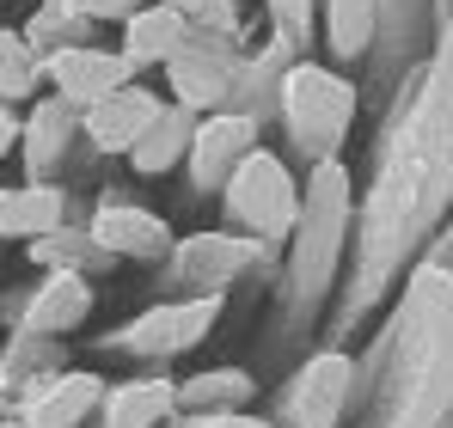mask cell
<instances>
[{
    "label": "cell",
    "mask_w": 453,
    "mask_h": 428,
    "mask_svg": "<svg viewBox=\"0 0 453 428\" xmlns=\"http://www.w3.org/2000/svg\"><path fill=\"white\" fill-rule=\"evenodd\" d=\"M349 209H356L349 165L343 159L312 165L301 220H295V239H288V282H295L301 300H312V294H325L337 282V264H343V245H349Z\"/></svg>",
    "instance_id": "cell-1"
},
{
    "label": "cell",
    "mask_w": 453,
    "mask_h": 428,
    "mask_svg": "<svg viewBox=\"0 0 453 428\" xmlns=\"http://www.w3.org/2000/svg\"><path fill=\"white\" fill-rule=\"evenodd\" d=\"M349 123H356V86L325 62H295V73L282 80V129L306 165H331L343 159L349 141Z\"/></svg>",
    "instance_id": "cell-2"
},
{
    "label": "cell",
    "mask_w": 453,
    "mask_h": 428,
    "mask_svg": "<svg viewBox=\"0 0 453 428\" xmlns=\"http://www.w3.org/2000/svg\"><path fill=\"white\" fill-rule=\"evenodd\" d=\"M301 196H306V184H295L288 159L270 153V147H257V153L233 172V184L221 190L226 220H233L239 233H251V239H270V245H276V239H295Z\"/></svg>",
    "instance_id": "cell-3"
},
{
    "label": "cell",
    "mask_w": 453,
    "mask_h": 428,
    "mask_svg": "<svg viewBox=\"0 0 453 428\" xmlns=\"http://www.w3.org/2000/svg\"><path fill=\"white\" fill-rule=\"evenodd\" d=\"M239 73H245L239 37H226V31H190V43L165 68V92H172V104H184L196 117H215V111H233Z\"/></svg>",
    "instance_id": "cell-4"
},
{
    "label": "cell",
    "mask_w": 453,
    "mask_h": 428,
    "mask_svg": "<svg viewBox=\"0 0 453 428\" xmlns=\"http://www.w3.org/2000/svg\"><path fill=\"white\" fill-rule=\"evenodd\" d=\"M257 245L264 239H251V233H190V239H178L172 257H165L172 300H209V294L226 300V287L257 264Z\"/></svg>",
    "instance_id": "cell-5"
},
{
    "label": "cell",
    "mask_w": 453,
    "mask_h": 428,
    "mask_svg": "<svg viewBox=\"0 0 453 428\" xmlns=\"http://www.w3.org/2000/svg\"><path fill=\"white\" fill-rule=\"evenodd\" d=\"M221 318V294L209 300H159L142 318H129L117 337H104V349L117 355H142V361H165V355H190Z\"/></svg>",
    "instance_id": "cell-6"
},
{
    "label": "cell",
    "mask_w": 453,
    "mask_h": 428,
    "mask_svg": "<svg viewBox=\"0 0 453 428\" xmlns=\"http://www.w3.org/2000/svg\"><path fill=\"white\" fill-rule=\"evenodd\" d=\"M135 80H142V73L129 68V56H123L117 43H80V50L43 56V86H50V98L74 104L80 117H86L98 98L123 92V86H135Z\"/></svg>",
    "instance_id": "cell-7"
},
{
    "label": "cell",
    "mask_w": 453,
    "mask_h": 428,
    "mask_svg": "<svg viewBox=\"0 0 453 428\" xmlns=\"http://www.w3.org/2000/svg\"><path fill=\"white\" fill-rule=\"evenodd\" d=\"M257 135H264V123H251L245 111H215V117H203V129H196V141H190V159H184L190 190H196V196H221L226 184H233V172L264 147Z\"/></svg>",
    "instance_id": "cell-8"
},
{
    "label": "cell",
    "mask_w": 453,
    "mask_h": 428,
    "mask_svg": "<svg viewBox=\"0 0 453 428\" xmlns=\"http://www.w3.org/2000/svg\"><path fill=\"white\" fill-rule=\"evenodd\" d=\"M349 392H356V361L343 355V349H319L295 373L276 428H337L343 410H349Z\"/></svg>",
    "instance_id": "cell-9"
},
{
    "label": "cell",
    "mask_w": 453,
    "mask_h": 428,
    "mask_svg": "<svg viewBox=\"0 0 453 428\" xmlns=\"http://www.w3.org/2000/svg\"><path fill=\"white\" fill-rule=\"evenodd\" d=\"M104 392H111V386H104L98 373L62 367V373L37 379V386L19 398V423L25 428H86V423H98Z\"/></svg>",
    "instance_id": "cell-10"
},
{
    "label": "cell",
    "mask_w": 453,
    "mask_h": 428,
    "mask_svg": "<svg viewBox=\"0 0 453 428\" xmlns=\"http://www.w3.org/2000/svg\"><path fill=\"white\" fill-rule=\"evenodd\" d=\"M165 104H172V98H159L153 86H142V80H135V86H123V92L98 98V104L80 117V123H86V141L98 147L104 159H117V153L129 159V153L142 147V135L159 123V111H165Z\"/></svg>",
    "instance_id": "cell-11"
},
{
    "label": "cell",
    "mask_w": 453,
    "mask_h": 428,
    "mask_svg": "<svg viewBox=\"0 0 453 428\" xmlns=\"http://www.w3.org/2000/svg\"><path fill=\"white\" fill-rule=\"evenodd\" d=\"M92 239L111 251V257H129V264H153V257H172V226L165 214L142 209V203H98L92 209Z\"/></svg>",
    "instance_id": "cell-12"
},
{
    "label": "cell",
    "mask_w": 453,
    "mask_h": 428,
    "mask_svg": "<svg viewBox=\"0 0 453 428\" xmlns=\"http://www.w3.org/2000/svg\"><path fill=\"white\" fill-rule=\"evenodd\" d=\"M92 318V282L74 276V270H50L43 282L31 287V300L19 306V331H31V337H68Z\"/></svg>",
    "instance_id": "cell-13"
},
{
    "label": "cell",
    "mask_w": 453,
    "mask_h": 428,
    "mask_svg": "<svg viewBox=\"0 0 453 428\" xmlns=\"http://www.w3.org/2000/svg\"><path fill=\"white\" fill-rule=\"evenodd\" d=\"M74 135H86V123H80L74 104H62V98H37L31 117H25V141H19V153H25V178H31V184H50V178L62 172V159H68Z\"/></svg>",
    "instance_id": "cell-14"
},
{
    "label": "cell",
    "mask_w": 453,
    "mask_h": 428,
    "mask_svg": "<svg viewBox=\"0 0 453 428\" xmlns=\"http://www.w3.org/2000/svg\"><path fill=\"white\" fill-rule=\"evenodd\" d=\"M178 417H184L178 410V379H159V373L117 379L98 404V428H172Z\"/></svg>",
    "instance_id": "cell-15"
},
{
    "label": "cell",
    "mask_w": 453,
    "mask_h": 428,
    "mask_svg": "<svg viewBox=\"0 0 453 428\" xmlns=\"http://www.w3.org/2000/svg\"><path fill=\"white\" fill-rule=\"evenodd\" d=\"M190 43V19L184 12H172L165 0H153V6H142L129 25H123V37H117V50L129 56V68L135 73H165L172 62H178V50Z\"/></svg>",
    "instance_id": "cell-16"
},
{
    "label": "cell",
    "mask_w": 453,
    "mask_h": 428,
    "mask_svg": "<svg viewBox=\"0 0 453 428\" xmlns=\"http://www.w3.org/2000/svg\"><path fill=\"white\" fill-rule=\"evenodd\" d=\"M68 226V196L62 184H0V239H19V245H37L50 233Z\"/></svg>",
    "instance_id": "cell-17"
},
{
    "label": "cell",
    "mask_w": 453,
    "mask_h": 428,
    "mask_svg": "<svg viewBox=\"0 0 453 428\" xmlns=\"http://www.w3.org/2000/svg\"><path fill=\"white\" fill-rule=\"evenodd\" d=\"M301 62V50L295 43H282V37H270L257 56H245V73H239V98H233V111H245L251 123H282V80L295 73Z\"/></svg>",
    "instance_id": "cell-18"
},
{
    "label": "cell",
    "mask_w": 453,
    "mask_h": 428,
    "mask_svg": "<svg viewBox=\"0 0 453 428\" xmlns=\"http://www.w3.org/2000/svg\"><path fill=\"white\" fill-rule=\"evenodd\" d=\"M251 392H257V379L245 367H209V373L178 379V410L184 417H239V410H251Z\"/></svg>",
    "instance_id": "cell-19"
},
{
    "label": "cell",
    "mask_w": 453,
    "mask_h": 428,
    "mask_svg": "<svg viewBox=\"0 0 453 428\" xmlns=\"http://www.w3.org/2000/svg\"><path fill=\"white\" fill-rule=\"evenodd\" d=\"M196 129H203V117H196V111L165 104V111H159V123L142 135V147L129 153V165H135L142 178H159V172L184 165V159H190V141H196Z\"/></svg>",
    "instance_id": "cell-20"
},
{
    "label": "cell",
    "mask_w": 453,
    "mask_h": 428,
    "mask_svg": "<svg viewBox=\"0 0 453 428\" xmlns=\"http://www.w3.org/2000/svg\"><path fill=\"white\" fill-rule=\"evenodd\" d=\"M25 37L37 56H56V50H80V43H98V19L80 6V0H43L31 19H25Z\"/></svg>",
    "instance_id": "cell-21"
},
{
    "label": "cell",
    "mask_w": 453,
    "mask_h": 428,
    "mask_svg": "<svg viewBox=\"0 0 453 428\" xmlns=\"http://www.w3.org/2000/svg\"><path fill=\"white\" fill-rule=\"evenodd\" d=\"M380 12H386V0H319L325 43H331L337 62L368 56V43H374V31H380Z\"/></svg>",
    "instance_id": "cell-22"
},
{
    "label": "cell",
    "mask_w": 453,
    "mask_h": 428,
    "mask_svg": "<svg viewBox=\"0 0 453 428\" xmlns=\"http://www.w3.org/2000/svg\"><path fill=\"white\" fill-rule=\"evenodd\" d=\"M62 373V343L56 337H31V331H12L6 349H0V392H31L37 379Z\"/></svg>",
    "instance_id": "cell-23"
},
{
    "label": "cell",
    "mask_w": 453,
    "mask_h": 428,
    "mask_svg": "<svg viewBox=\"0 0 453 428\" xmlns=\"http://www.w3.org/2000/svg\"><path fill=\"white\" fill-rule=\"evenodd\" d=\"M31 257H37L43 270H74V276H86V282H92V270H111V264H117V257L92 239V226H62V233L37 239Z\"/></svg>",
    "instance_id": "cell-24"
},
{
    "label": "cell",
    "mask_w": 453,
    "mask_h": 428,
    "mask_svg": "<svg viewBox=\"0 0 453 428\" xmlns=\"http://www.w3.org/2000/svg\"><path fill=\"white\" fill-rule=\"evenodd\" d=\"M37 86H43V56L31 50L25 31L0 25V104H25L37 98Z\"/></svg>",
    "instance_id": "cell-25"
},
{
    "label": "cell",
    "mask_w": 453,
    "mask_h": 428,
    "mask_svg": "<svg viewBox=\"0 0 453 428\" xmlns=\"http://www.w3.org/2000/svg\"><path fill=\"white\" fill-rule=\"evenodd\" d=\"M264 12H270L276 37L295 43V50H301L306 37H312V25H319V0H264Z\"/></svg>",
    "instance_id": "cell-26"
},
{
    "label": "cell",
    "mask_w": 453,
    "mask_h": 428,
    "mask_svg": "<svg viewBox=\"0 0 453 428\" xmlns=\"http://www.w3.org/2000/svg\"><path fill=\"white\" fill-rule=\"evenodd\" d=\"M172 12L190 19V31H226L239 37V0H165Z\"/></svg>",
    "instance_id": "cell-27"
},
{
    "label": "cell",
    "mask_w": 453,
    "mask_h": 428,
    "mask_svg": "<svg viewBox=\"0 0 453 428\" xmlns=\"http://www.w3.org/2000/svg\"><path fill=\"white\" fill-rule=\"evenodd\" d=\"M80 6H86L98 25H117V31H123V25H129L142 6H153V0H80Z\"/></svg>",
    "instance_id": "cell-28"
},
{
    "label": "cell",
    "mask_w": 453,
    "mask_h": 428,
    "mask_svg": "<svg viewBox=\"0 0 453 428\" xmlns=\"http://www.w3.org/2000/svg\"><path fill=\"white\" fill-rule=\"evenodd\" d=\"M172 428H276V423H264V417L239 410V417H178Z\"/></svg>",
    "instance_id": "cell-29"
},
{
    "label": "cell",
    "mask_w": 453,
    "mask_h": 428,
    "mask_svg": "<svg viewBox=\"0 0 453 428\" xmlns=\"http://www.w3.org/2000/svg\"><path fill=\"white\" fill-rule=\"evenodd\" d=\"M19 141H25V117H19L12 104H0V159H6Z\"/></svg>",
    "instance_id": "cell-30"
},
{
    "label": "cell",
    "mask_w": 453,
    "mask_h": 428,
    "mask_svg": "<svg viewBox=\"0 0 453 428\" xmlns=\"http://www.w3.org/2000/svg\"><path fill=\"white\" fill-rule=\"evenodd\" d=\"M429 270H435V276H448V282H453V226L441 233V239H435V245H429Z\"/></svg>",
    "instance_id": "cell-31"
},
{
    "label": "cell",
    "mask_w": 453,
    "mask_h": 428,
    "mask_svg": "<svg viewBox=\"0 0 453 428\" xmlns=\"http://www.w3.org/2000/svg\"><path fill=\"white\" fill-rule=\"evenodd\" d=\"M0 428H25V423H0Z\"/></svg>",
    "instance_id": "cell-32"
}]
</instances>
